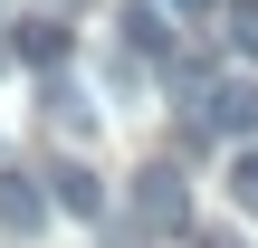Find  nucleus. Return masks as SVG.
Returning <instances> with one entry per match:
<instances>
[{
	"instance_id": "5",
	"label": "nucleus",
	"mask_w": 258,
	"mask_h": 248,
	"mask_svg": "<svg viewBox=\"0 0 258 248\" xmlns=\"http://www.w3.org/2000/svg\"><path fill=\"white\" fill-rule=\"evenodd\" d=\"M48 201L77 210V220H105V182H96L86 162H57V172H48Z\"/></svg>"
},
{
	"instance_id": "2",
	"label": "nucleus",
	"mask_w": 258,
	"mask_h": 248,
	"mask_svg": "<svg viewBox=\"0 0 258 248\" xmlns=\"http://www.w3.org/2000/svg\"><path fill=\"white\" fill-rule=\"evenodd\" d=\"M115 29H124V57H144V67H172V57H182V48H172L163 0H124V10H115Z\"/></svg>"
},
{
	"instance_id": "3",
	"label": "nucleus",
	"mask_w": 258,
	"mask_h": 248,
	"mask_svg": "<svg viewBox=\"0 0 258 248\" xmlns=\"http://www.w3.org/2000/svg\"><path fill=\"white\" fill-rule=\"evenodd\" d=\"M201 115H211L220 134H239V143H249V134H258V76H220V86L201 96Z\"/></svg>"
},
{
	"instance_id": "8",
	"label": "nucleus",
	"mask_w": 258,
	"mask_h": 248,
	"mask_svg": "<svg viewBox=\"0 0 258 248\" xmlns=\"http://www.w3.org/2000/svg\"><path fill=\"white\" fill-rule=\"evenodd\" d=\"M230 201H239V210H258V143H239V153H230Z\"/></svg>"
},
{
	"instance_id": "4",
	"label": "nucleus",
	"mask_w": 258,
	"mask_h": 248,
	"mask_svg": "<svg viewBox=\"0 0 258 248\" xmlns=\"http://www.w3.org/2000/svg\"><path fill=\"white\" fill-rule=\"evenodd\" d=\"M10 48H19L29 67H67V19H48V10H29V19H10Z\"/></svg>"
},
{
	"instance_id": "6",
	"label": "nucleus",
	"mask_w": 258,
	"mask_h": 248,
	"mask_svg": "<svg viewBox=\"0 0 258 248\" xmlns=\"http://www.w3.org/2000/svg\"><path fill=\"white\" fill-rule=\"evenodd\" d=\"M38 220H48V191H38L29 172H0V229H10V239H29Z\"/></svg>"
},
{
	"instance_id": "1",
	"label": "nucleus",
	"mask_w": 258,
	"mask_h": 248,
	"mask_svg": "<svg viewBox=\"0 0 258 248\" xmlns=\"http://www.w3.org/2000/svg\"><path fill=\"white\" fill-rule=\"evenodd\" d=\"M134 220H144V229H182V220H191V191H182L172 162H144V172H134Z\"/></svg>"
},
{
	"instance_id": "7",
	"label": "nucleus",
	"mask_w": 258,
	"mask_h": 248,
	"mask_svg": "<svg viewBox=\"0 0 258 248\" xmlns=\"http://www.w3.org/2000/svg\"><path fill=\"white\" fill-rule=\"evenodd\" d=\"M48 124H67V134H86V124H96V96H86V86H67L57 67H48Z\"/></svg>"
},
{
	"instance_id": "9",
	"label": "nucleus",
	"mask_w": 258,
	"mask_h": 248,
	"mask_svg": "<svg viewBox=\"0 0 258 248\" xmlns=\"http://www.w3.org/2000/svg\"><path fill=\"white\" fill-rule=\"evenodd\" d=\"M239 48H258V0H239Z\"/></svg>"
},
{
	"instance_id": "10",
	"label": "nucleus",
	"mask_w": 258,
	"mask_h": 248,
	"mask_svg": "<svg viewBox=\"0 0 258 248\" xmlns=\"http://www.w3.org/2000/svg\"><path fill=\"white\" fill-rule=\"evenodd\" d=\"M10 57H19V48H10V19H0V67H10Z\"/></svg>"
}]
</instances>
